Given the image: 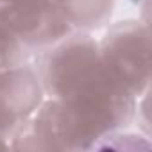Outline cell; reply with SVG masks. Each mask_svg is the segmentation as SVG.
<instances>
[{"label":"cell","mask_w":152,"mask_h":152,"mask_svg":"<svg viewBox=\"0 0 152 152\" xmlns=\"http://www.w3.org/2000/svg\"><path fill=\"white\" fill-rule=\"evenodd\" d=\"M0 25H4L29 54L47 50L73 32L61 11L52 4V0L2 4Z\"/></svg>","instance_id":"3957f363"},{"label":"cell","mask_w":152,"mask_h":152,"mask_svg":"<svg viewBox=\"0 0 152 152\" xmlns=\"http://www.w3.org/2000/svg\"><path fill=\"white\" fill-rule=\"evenodd\" d=\"M100 59L109 75L129 95L140 99L150 83V34L140 20L113 23L99 43Z\"/></svg>","instance_id":"7a4b0ae2"},{"label":"cell","mask_w":152,"mask_h":152,"mask_svg":"<svg viewBox=\"0 0 152 152\" xmlns=\"http://www.w3.org/2000/svg\"><path fill=\"white\" fill-rule=\"evenodd\" d=\"M23 2H34V0H0V6L2 4H23Z\"/></svg>","instance_id":"52a82bcc"},{"label":"cell","mask_w":152,"mask_h":152,"mask_svg":"<svg viewBox=\"0 0 152 152\" xmlns=\"http://www.w3.org/2000/svg\"><path fill=\"white\" fill-rule=\"evenodd\" d=\"M52 4L73 31H91L109 20L115 0H52Z\"/></svg>","instance_id":"5b68a950"},{"label":"cell","mask_w":152,"mask_h":152,"mask_svg":"<svg viewBox=\"0 0 152 152\" xmlns=\"http://www.w3.org/2000/svg\"><path fill=\"white\" fill-rule=\"evenodd\" d=\"M27 57L29 52L4 25H0V72L25 64Z\"/></svg>","instance_id":"8992f818"},{"label":"cell","mask_w":152,"mask_h":152,"mask_svg":"<svg viewBox=\"0 0 152 152\" xmlns=\"http://www.w3.org/2000/svg\"><path fill=\"white\" fill-rule=\"evenodd\" d=\"M36 73L50 99L18 131L13 148H91L136 115V99L109 75L99 43L86 31L43 50Z\"/></svg>","instance_id":"6da1fadb"},{"label":"cell","mask_w":152,"mask_h":152,"mask_svg":"<svg viewBox=\"0 0 152 152\" xmlns=\"http://www.w3.org/2000/svg\"><path fill=\"white\" fill-rule=\"evenodd\" d=\"M43 95L34 68L22 64L0 72V138H15L38 111Z\"/></svg>","instance_id":"277c9868"}]
</instances>
